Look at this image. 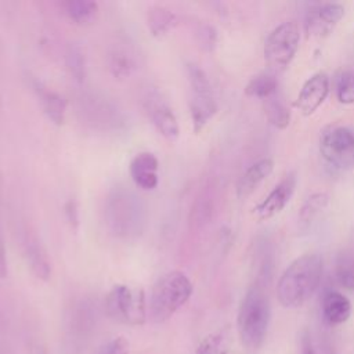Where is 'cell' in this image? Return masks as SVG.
Returning <instances> with one entry per match:
<instances>
[{"mask_svg": "<svg viewBox=\"0 0 354 354\" xmlns=\"http://www.w3.org/2000/svg\"><path fill=\"white\" fill-rule=\"evenodd\" d=\"M322 268V257L317 253H307L295 259L278 279L277 297L279 303L288 308L306 303L319 286Z\"/></svg>", "mask_w": 354, "mask_h": 354, "instance_id": "cell-1", "label": "cell"}, {"mask_svg": "<svg viewBox=\"0 0 354 354\" xmlns=\"http://www.w3.org/2000/svg\"><path fill=\"white\" fill-rule=\"evenodd\" d=\"M105 225L108 231L120 239L137 238L147 223V209L142 199L129 188H113L105 201Z\"/></svg>", "mask_w": 354, "mask_h": 354, "instance_id": "cell-2", "label": "cell"}, {"mask_svg": "<svg viewBox=\"0 0 354 354\" xmlns=\"http://www.w3.org/2000/svg\"><path fill=\"white\" fill-rule=\"evenodd\" d=\"M271 307L267 293L259 285L248 289L238 310V333L248 350H257L267 335Z\"/></svg>", "mask_w": 354, "mask_h": 354, "instance_id": "cell-3", "label": "cell"}, {"mask_svg": "<svg viewBox=\"0 0 354 354\" xmlns=\"http://www.w3.org/2000/svg\"><path fill=\"white\" fill-rule=\"evenodd\" d=\"M192 283L181 271H169L152 288L149 297V315L153 322L171 318L191 297Z\"/></svg>", "mask_w": 354, "mask_h": 354, "instance_id": "cell-4", "label": "cell"}, {"mask_svg": "<svg viewBox=\"0 0 354 354\" xmlns=\"http://www.w3.org/2000/svg\"><path fill=\"white\" fill-rule=\"evenodd\" d=\"M105 311L115 322L131 326L142 325L147 321L145 293L141 288L115 285L105 299Z\"/></svg>", "mask_w": 354, "mask_h": 354, "instance_id": "cell-5", "label": "cell"}, {"mask_svg": "<svg viewBox=\"0 0 354 354\" xmlns=\"http://www.w3.org/2000/svg\"><path fill=\"white\" fill-rule=\"evenodd\" d=\"M187 77L189 83V113L194 131L199 133L217 111L213 88L206 72L196 64H187Z\"/></svg>", "mask_w": 354, "mask_h": 354, "instance_id": "cell-6", "label": "cell"}, {"mask_svg": "<svg viewBox=\"0 0 354 354\" xmlns=\"http://www.w3.org/2000/svg\"><path fill=\"white\" fill-rule=\"evenodd\" d=\"M300 41V30L296 22L286 21L275 26L264 43V59L275 71H285L293 61Z\"/></svg>", "mask_w": 354, "mask_h": 354, "instance_id": "cell-7", "label": "cell"}, {"mask_svg": "<svg viewBox=\"0 0 354 354\" xmlns=\"http://www.w3.org/2000/svg\"><path fill=\"white\" fill-rule=\"evenodd\" d=\"M79 113L86 124L101 131H115L124 124V115L118 105L100 93L79 97Z\"/></svg>", "mask_w": 354, "mask_h": 354, "instance_id": "cell-8", "label": "cell"}, {"mask_svg": "<svg viewBox=\"0 0 354 354\" xmlns=\"http://www.w3.org/2000/svg\"><path fill=\"white\" fill-rule=\"evenodd\" d=\"M322 158L335 169L347 170L354 166V133L347 127H329L319 140Z\"/></svg>", "mask_w": 354, "mask_h": 354, "instance_id": "cell-9", "label": "cell"}, {"mask_svg": "<svg viewBox=\"0 0 354 354\" xmlns=\"http://www.w3.org/2000/svg\"><path fill=\"white\" fill-rule=\"evenodd\" d=\"M142 108L156 131L167 141H176L180 134L177 116L163 95L155 87H148L142 95Z\"/></svg>", "mask_w": 354, "mask_h": 354, "instance_id": "cell-10", "label": "cell"}, {"mask_svg": "<svg viewBox=\"0 0 354 354\" xmlns=\"http://www.w3.org/2000/svg\"><path fill=\"white\" fill-rule=\"evenodd\" d=\"M297 184V178L295 173H289L286 174L271 191L270 194L261 201L259 202L254 207H253V213L259 220H268L272 218L274 216H277L278 213H281L285 206L289 203L295 188Z\"/></svg>", "mask_w": 354, "mask_h": 354, "instance_id": "cell-11", "label": "cell"}, {"mask_svg": "<svg viewBox=\"0 0 354 354\" xmlns=\"http://www.w3.org/2000/svg\"><path fill=\"white\" fill-rule=\"evenodd\" d=\"M22 245V253L25 257V261L30 270V272L41 281H48L51 278L53 267L51 260L48 257V253L41 243L40 238L29 228H25L21 238Z\"/></svg>", "mask_w": 354, "mask_h": 354, "instance_id": "cell-12", "label": "cell"}, {"mask_svg": "<svg viewBox=\"0 0 354 354\" xmlns=\"http://www.w3.org/2000/svg\"><path fill=\"white\" fill-rule=\"evenodd\" d=\"M329 94V77L324 72H317L301 86L295 106L304 115H313Z\"/></svg>", "mask_w": 354, "mask_h": 354, "instance_id": "cell-13", "label": "cell"}, {"mask_svg": "<svg viewBox=\"0 0 354 354\" xmlns=\"http://www.w3.org/2000/svg\"><path fill=\"white\" fill-rule=\"evenodd\" d=\"M344 15V7L337 3H325L315 6L307 12V33L315 37H325L332 33L335 26Z\"/></svg>", "mask_w": 354, "mask_h": 354, "instance_id": "cell-14", "label": "cell"}, {"mask_svg": "<svg viewBox=\"0 0 354 354\" xmlns=\"http://www.w3.org/2000/svg\"><path fill=\"white\" fill-rule=\"evenodd\" d=\"M97 306L90 297H80L76 300L68 315V326L71 332L77 337H86L93 332L97 324Z\"/></svg>", "mask_w": 354, "mask_h": 354, "instance_id": "cell-15", "label": "cell"}, {"mask_svg": "<svg viewBox=\"0 0 354 354\" xmlns=\"http://www.w3.org/2000/svg\"><path fill=\"white\" fill-rule=\"evenodd\" d=\"M159 162L152 152L137 153L129 166V171L134 184L145 191L155 189L159 184L158 176Z\"/></svg>", "mask_w": 354, "mask_h": 354, "instance_id": "cell-16", "label": "cell"}, {"mask_svg": "<svg viewBox=\"0 0 354 354\" xmlns=\"http://www.w3.org/2000/svg\"><path fill=\"white\" fill-rule=\"evenodd\" d=\"M274 162L270 158H263L250 165L236 183V196L246 199L250 196L257 187L272 173Z\"/></svg>", "mask_w": 354, "mask_h": 354, "instance_id": "cell-17", "label": "cell"}, {"mask_svg": "<svg viewBox=\"0 0 354 354\" xmlns=\"http://www.w3.org/2000/svg\"><path fill=\"white\" fill-rule=\"evenodd\" d=\"M33 88L37 94L39 102H40L41 109H43L44 115L47 116V119L57 126L62 124L65 120V113H66L65 98L61 94H58L57 91L48 88L47 86H44L43 83H40L37 80H35Z\"/></svg>", "mask_w": 354, "mask_h": 354, "instance_id": "cell-18", "label": "cell"}, {"mask_svg": "<svg viewBox=\"0 0 354 354\" xmlns=\"http://www.w3.org/2000/svg\"><path fill=\"white\" fill-rule=\"evenodd\" d=\"M321 310L325 321L330 325H340L351 315L350 300L337 290H326L321 300Z\"/></svg>", "mask_w": 354, "mask_h": 354, "instance_id": "cell-19", "label": "cell"}, {"mask_svg": "<svg viewBox=\"0 0 354 354\" xmlns=\"http://www.w3.org/2000/svg\"><path fill=\"white\" fill-rule=\"evenodd\" d=\"M108 69L118 79H126L134 73L137 69V59L134 53L126 47L116 43L108 53Z\"/></svg>", "mask_w": 354, "mask_h": 354, "instance_id": "cell-20", "label": "cell"}, {"mask_svg": "<svg viewBox=\"0 0 354 354\" xmlns=\"http://www.w3.org/2000/svg\"><path fill=\"white\" fill-rule=\"evenodd\" d=\"M147 24L152 36L163 37L177 26L178 18L177 14L170 8L153 6L147 12Z\"/></svg>", "mask_w": 354, "mask_h": 354, "instance_id": "cell-21", "label": "cell"}, {"mask_svg": "<svg viewBox=\"0 0 354 354\" xmlns=\"http://www.w3.org/2000/svg\"><path fill=\"white\" fill-rule=\"evenodd\" d=\"M61 7L65 15L77 25L91 24L98 15V4L91 0H66Z\"/></svg>", "mask_w": 354, "mask_h": 354, "instance_id": "cell-22", "label": "cell"}, {"mask_svg": "<svg viewBox=\"0 0 354 354\" xmlns=\"http://www.w3.org/2000/svg\"><path fill=\"white\" fill-rule=\"evenodd\" d=\"M65 66L72 76V79L77 83H83L87 75V62H86V54L84 50L79 43H68L65 48Z\"/></svg>", "mask_w": 354, "mask_h": 354, "instance_id": "cell-23", "label": "cell"}, {"mask_svg": "<svg viewBox=\"0 0 354 354\" xmlns=\"http://www.w3.org/2000/svg\"><path fill=\"white\" fill-rule=\"evenodd\" d=\"M245 93L249 97L260 98L264 101L278 93V82L272 73H259L248 82Z\"/></svg>", "mask_w": 354, "mask_h": 354, "instance_id": "cell-24", "label": "cell"}, {"mask_svg": "<svg viewBox=\"0 0 354 354\" xmlns=\"http://www.w3.org/2000/svg\"><path fill=\"white\" fill-rule=\"evenodd\" d=\"M329 203V196L325 192H317L310 195L303 203L299 213V223L303 228L310 227L315 218L326 209Z\"/></svg>", "mask_w": 354, "mask_h": 354, "instance_id": "cell-25", "label": "cell"}, {"mask_svg": "<svg viewBox=\"0 0 354 354\" xmlns=\"http://www.w3.org/2000/svg\"><path fill=\"white\" fill-rule=\"evenodd\" d=\"M263 109L268 122L277 129H285L290 120V111L278 97V93L263 101Z\"/></svg>", "mask_w": 354, "mask_h": 354, "instance_id": "cell-26", "label": "cell"}, {"mask_svg": "<svg viewBox=\"0 0 354 354\" xmlns=\"http://www.w3.org/2000/svg\"><path fill=\"white\" fill-rule=\"evenodd\" d=\"M230 335L227 329H221L207 335L198 346L195 354H228Z\"/></svg>", "mask_w": 354, "mask_h": 354, "instance_id": "cell-27", "label": "cell"}, {"mask_svg": "<svg viewBox=\"0 0 354 354\" xmlns=\"http://www.w3.org/2000/svg\"><path fill=\"white\" fill-rule=\"evenodd\" d=\"M335 278L340 286L354 292V256L342 253L335 263Z\"/></svg>", "mask_w": 354, "mask_h": 354, "instance_id": "cell-28", "label": "cell"}, {"mask_svg": "<svg viewBox=\"0 0 354 354\" xmlns=\"http://www.w3.org/2000/svg\"><path fill=\"white\" fill-rule=\"evenodd\" d=\"M336 97L339 102L354 104V71H343L336 82Z\"/></svg>", "mask_w": 354, "mask_h": 354, "instance_id": "cell-29", "label": "cell"}, {"mask_svg": "<svg viewBox=\"0 0 354 354\" xmlns=\"http://www.w3.org/2000/svg\"><path fill=\"white\" fill-rule=\"evenodd\" d=\"M95 354H130V346L124 337L118 336L102 343Z\"/></svg>", "mask_w": 354, "mask_h": 354, "instance_id": "cell-30", "label": "cell"}, {"mask_svg": "<svg viewBox=\"0 0 354 354\" xmlns=\"http://www.w3.org/2000/svg\"><path fill=\"white\" fill-rule=\"evenodd\" d=\"M196 39H198V43L205 50H212L216 43V30L209 25H202L196 30Z\"/></svg>", "mask_w": 354, "mask_h": 354, "instance_id": "cell-31", "label": "cell"}, {"mask_svg": "<svg viewBox=\"0 0 354 354\" xmlns=\"http://www.w3.org/2000/svg\"><path fill=\"white\" fill-rule=\"evenodd\" d=\"M65 213L68 216V220L71 221V224H77V206H76V202L75 201H69L65 206Z\"/></svg>", "mask_w": 354, "mask_h": 354, "instance_id": "cell-32", "label": "cell"}, {"mask_svg": "<svg viewBox=\"0 0 354 354\" xmlns=\"http://www.w3.org/2000/svg\"><path fill=\"white\" fill-rule=\"evenodd\" d=\"M6 275H7V257H6L4 243L0 235V278H4Z\"/></svg>", "mask_w": 354, "mask_h": 354, "instance_id": "cell-33", "label": "cell"}, {"mask_svg": "<svg viewBox=\"0 0 354 354\" xmlns=\"http://www.w3.org/2000/svg\"><path fill=\"white\" fill-rule=\"evenodd\" d=\"M301 354H315V353H314V348H313V346H311V343H310L308 339H304V342H303Z\"/></svg>", "mask_w": 354, "mask_h": 354, "instance_id": "cell-34", "label": "cell"}, {"mask_svg": "<svg viewBox=\"0 0 354 354\" xmlns=\"http://www.w3.org/2000/svg\"><path fill=\"white\" fill-rule=\"evenodd\" d=\"M39 354H48V353H47V351H46V350H41V351H40V353H39Z\"/></svg>", "mask_w": 354, "mask_h": 354, "instance_id": "cell-35", "label": "cell"}]
</instances>
